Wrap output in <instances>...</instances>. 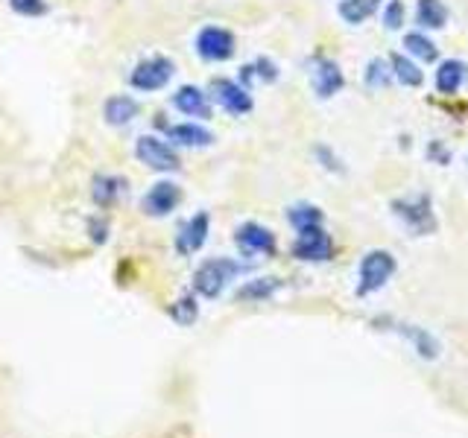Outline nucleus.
<instances>
[{"label":"nucleus","instance_id":"nucleus-1","mask_svg":"<svg viewBox=\"0 0 468 438\" xmlns=\"http://www.w3.org/2000/svg\"><path fill=\"white\" fill-rule=\"evenodd\" d=\"M243 272V263L231 260V257H211V260H202V266H197L194 272V292L202 298H219L223 289L234 281Z\"/></svg>","mask_w":468,"mask_h":438},{"label":"nucleus","instance_id":"nucleus-2","mask_svg":"<svg viewBox=\"0 0 468 438\" xmlns=\"http://www.w3.org/2000/svg\"><path fill=\"white\" fill-rule=\"evenodd\" d=\"M176 77V62L170 56H146L141 62L129 70V85L132 91H141V94H155L161 88H167L170 79Z\"/></svg>","mask_w":468,"mask_h":438},{"label":"nucleus","instance_id":"nucleus-3","mask_svg":"<svg viewBox=\"0 0 468 438\" xmlns=\"http://www.w3.org/2000/svg\"><path fill=\"white\" fill-rule=\"evenodd\" d=\"M208 97L214 106H219L226 114L231 117H243L255 109V99H252V91L243 88L240 82L234 79H226V77H214L211 85H208Z\"/></svg>","mask_w":468,"mask_h":438},{"label":"nucleus","instance_id":"nucleus-4","mask_svg":"<svg viewBox=\"0 0 468 438\" xmlns=\"http://www.w3.org/2000/svg\"><path fill=\"white\" fill-rule=\"evenodd\" d=\"M194 50L202 62H229L238 53V38L226 26H202L194 38Z\"/></svg>","mask_w":468,"mask_h":438},{"label":"nucleus","instance_id":"nucleus-5","mask_svg":"<svg viewBox=\"0 0 468 438\" xmlns=\"http://www.w3.org/2000/svg\"><path fill=\"white\" fill-rule=\"evenodd\" d=\"M135 158L138 164H144L146 170H155V172H176L179 170V155L170 146V141L158 138V135H141L135 141Z\"/></svg>","mask_w":468,"mask_h":438},{"label":"nucleus","instance_id":"nucleus-6","mask_svg":"<svg viewBox=\"0 0 468 438\" xmlns=\"http://www.w3.org/2000/svg\"><path fill=\"white\" fill-rule=\"evenodd\" d=\"M395 275V257L384 248H375L360 260V275H357V296H372V292L384 289L387 281Z\"/></svg>","mask_w":468,"mask_h":438},{"label":"nucleus","instance_id":"nucleus-7","mask_svg":"<svg viewBox=\"0 0 468 438\" xmlns=\"http://www.w3.org/2000/svg\"><path fill=\"white\" fill-rule=\"evenodd\" d=\"M182 202V187L176 182H155L146 193L141 196V211L146 216H155V219H165L170 216Z\"/></svg>","mask_w":468,"mask_h":438},{"label":"nucleus","instance_id":"nucleus-8","mask_svg":"<svg viewBox=\"0 0 468 438\" xmlns=\"http://www.w3.org/2000/svg\"><path fill=\"white\" fill-rule=\"evenodd\" d=\"M234 243H238L243 257H255V255H275V234L261 225V223H240L234 228Z\"/></svg>","mask_w":468,"mask_h":438},{"label":"nucleus","instance_id":"nucleus-9","mask_svg":"<svg viewBox=\"0 0 468 438\" xmlns=\"http://www.w3.org/2000/svg\"><path fill=\"white\" fill-rule=\"evenodd\" d=\"M208 231H211V214L197 211L190 219H185V225L176 234V252L182 257H194L208 243Z\"/></svg>","mask_w":468,"mask_h":438},{"label":"nucleus","instance_id":"nucleus-10","mask_svg":"<svg viewBox=\"0 0 468 438\" xmlns=\"http://www.w3.org/2000/svg\"><path fill=\"white\" fill-rule=\"evenodd\" d=\"M292 257L304 263H325L334 257V243L325 234V228H311L302 231L296 243H292Z\"/></svg>","mask_w":468,"mask_h":438},{"label":"nucleus","instance_id":"nucleus-11","mask_svg":"<svg viewBox=\"0 0 468 438\" xmlns=\"http://www.w3.org/2000/svg\"><path fill=\"white\" fill-rule=\"evenodd\" d=\"M170 106L185 114V117H197V120H208L214 111V102L208 91H202L197 85H179L170 97Z\"/></svg>","mask_w":468,"mask_h":438},{"label":"nucleus","instance_id":"nucleus-12","mask_svg":"<svg viewBox=\"0 0 468 438\" xmlns=\"http://www.w3.org/2000/svg\"><path fill=\"white\" fill-rule=\"evenodd\" d=\"M311 85L319 99H331L334 94H340V88L346 85V77L336 62L331 58H314L311 62Z\"/></svg>","mask_w":468,"mask_h":438},{"label":"nucleus","instance_id":"nucleus-13","mask_svg":"<svg viewBox=\"0 0 468 438\" xmlns=\"http://www.w3.org/2000/svg\"><path fill=\"white\" fill-rule=\"evenodd\" d=\"M395 214H399L410 231L424 234V231H433L436 219L431 211V199L428 196H413V199H401L395 202Z\"/></svg>","mask_w":468,"mask_h":438},{"label":"nucleus","instance_id":"nucleus-14","mask_svg":"<svg viewBox=\"0 0 468 438\" xmlns=\"http://www.w3.org/2000/svg\"><path fill=\"white\" fill-rule=\"evenodd\" d=\"M126 190H129V182L123 179V175L100 172V175H94V182H91V202L97 204V208L109 211L123 199Z\"/></svg>","mask_w":468,"mask_h":438},{"label":"nucleus","instance_id":"nucleus-15","mask_svg":"<svg viewBox=\"0 0 468 438\" xmlns=\"http://www.w3.org/2000/svg\"><path fill=\"white\" fill-rule=\"evenodd\" d=\"M138 111H141L138 99L129 97V94H112L106 102H102V120L114 129H123L129 123H135Z\"/></svg>","mask_w":468,"mask_h":438},{"label":"nucleus","instance_id":"nucleus-16","mask_svg":"<svg viewBox=\"0 0 468 438\" xmlns=\"http://www.w3.org/2000/svg\"><path fill=\"white\" fill-rule=\"evenodd\" d=\"M165 135L176 146H187V150H202V146L214 143V131L205 129L202 123H173L165 126Z\"/></svg>","mask_w":468,"mask_h":438},{"label":"nucleus","instance_id":"nucleus-17","mask_svg":"<svg viewBox=\"0 0 468 438\" xmlns=\"http://www.w3.org/2000/svg\"><path fill=\"white\" fill-rule=\"evenodd\" d=\"M287 219H290V225L296 228V234L311 231V228H322V223H325L322 211L316 208V204H311V202L290 204V208H287Z\"/></svg>","mask_w":468,"mask_h":438},{"label":"nucleus","instance_id":"nucleus-18","mask_svg":"<svg viewBox=\"0 0 468 438\" xmlns=\"http://www.w3.org/2000/svg\"><path fill=\"white\" fill-rule=\"evenodd\" d=\"M282 277H255V281H246L240 289H238V301H270L278 289H282Z\"/></svg>","mask_w":468,"mask_h":438},{"label":"nucleus","instance_id":"nucleus-19","mask_svg":"<svg viewBox=\"0 0 468 438\" xmlns=\"http://www.w3.org/2000/svg\"><path fill=\"white\" fill-rule=\"evenodd\" d=\"M465 77H468V68L463 62H457V58H448V62L436 73V88L442 94H457L465 82Z\"/></svg>","mask_w":468,"mask_h":438},{"label":"nucleus","instance_id":"nucleus-20","mask_svg":"<svg viewBox=\"0 0 468 438\" xmlns=\"http://www.w3.org/2000/svg\"><path fill=\"white\" fill-rule=\"evenodd\" d=\"M278 79V68L270 58H255V62H249L240 68V85L243 88H252L255 82H275Z\"/></svg>","mask_w":468,"mask_h":438},{"label":"nucleus","instance_id":"nucleus-21","mask_svg":"<svg viewBox=\"0 0 468 438\" xmlns=\"http://www.w3.org/2000/svg\"><path fill=\"white\" fill-rule=\"evenodd\" d=\"M380 0H343L340 4V15L346 24H363L366 18H372L378 12Z\"/></svg>","mask_w":468,"mask_h":438},{"label":"nucleus","instance_id":"nucleus-22","mask_svg":"<svg viewBox=\"0 0 468 438\" xmlns=\"http://www.w3.org/2000/svg\"><path fill=\"white\" fill-rule=\"evenodd\" d=\"M170 318L176 321V325H182V328H194L197 318H199V304H197V298L194 296L176 298L170 304Z\"/></svg>","mask_w":468,"mask_h":438},{"label":"nucleus","instance_id":"nucleus-23","mask_svg":"<svg viewBox=\"0 0 468 438\" xmlns=\"http://www.w3.org/2000/svg\"><path fill=\"white\" fill-rule=\"evenodd\" d=\"M416 15H419V24L424 29H439V26H445V21H448V12L442 6V0H419Z\"/></svg>","mask_w":468,"mask_h":438},{"label":"nucleus","instance_id":"nucleus-24","mask_svg":"<svg viewBox=\"0 0 468 438\" xmlns=\"http://www.w3.org/2000/svg\"><path fill=\"white\" fill-rule=\"evenodd\" d=\"M389 62H392V77L399 79L401 85H407V88H419V85L424 82L421 70H419L413 62H410V58H404V56H392Z\"/></svg>","mask_w":468,"mask_h":438},{"label":"nucleus","instance_id":"nucleus-25","mask_svg":"<svg viewBox=\"0 0 468 438\" xmlns=\"http://www.w3.org/2000/svg\"><path fill=\"white\" fill-rule=\"evenodd\" d=\"M404 47L416 58H421V62H433V58H436V44L431 38H424L421 33H410L404 38Z\"/></svg>","mask_w":468,"mask_h":438},{"label":"nucleus","instance_id":"nucleus-26","mask_svg":"<svg viewBox=\"0 0 468 438\" xmlns=\"http://www.w3.org/2000/svg\"><path fill=\"white\" fill-rule=\"evenodd\" d=\"M9 9L21 18H44L50 12L48 0H9Z\"/></svg>","mask_w":468,"mask_h":438},{"label":"nucleus","instance_id":"nucleus-27","mask_svg":"<svg viewBox=\"0 0 468 438\" xmlns=\"http://www.w3.org/2000/svg\"><path fill=\"white\" fill-rule=\"evenodd\" d=\"M88 237H91V243L94 245H106L109 243V237H112V225H109V219L106 216H100V214H94V216H88Z\"/></svg>","mask_w":468,"mask_h":438},{"label":"nucleus","instance_id":"nucleus-28","mask_svg":"<svg viewBox=\"0 0 468 438\" xmlns=\"http://www.w3.org/2000/svg\"><path fill=\"white\" fill-rule=\"evenodd\" d=\"M363 79H366V85H369V88H384L392 79V70H387V65L380 62V58H375V62L366 65V77Z\"/></svg>","mask_w":468,"mask_h":438},{"label":"nucleus","instance_id":"nucleus-29","mask_svg":"<svg viewBox=\"0 0 468 438\" xmlns=\"http://www.w3.org/2000/svg\"><path fill=\"white\" fill-rule=\"evenodd\" d=\"M401 21H404V4H401V0H392V4L387 6L384 24H387L389 29H399V26H401Z\"/></svg>","mask_w":468,"mask_h":438},{"label":"nucleus","instance_id":"nucleus-30","mask_svg":"<svg viewBox=\"0 0 468 438\" xmlns=\"http://www.w3.org/2000/svg\"><path fill=\"white\" fill-rule=\"evenodd\" d=\"M316 158L322 161V167H331V170H340V161L334 158V152L328 146H316Z\"/></svg>","mask_w":468,"mask_h":438}]
</instances>
